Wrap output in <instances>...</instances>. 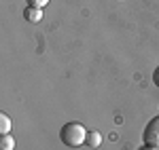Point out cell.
Instances as JSON below:
<instances>
[{
	"label": "cell",
	"instance_id": "5",
	"mask_svg": "<svg viewBox=\"0 0 159 150\" xmlns=\"http://www.w3.org/2000/svg\"><path fill=\"white\" fill-rule=\"evenodd\" d=\"M13 148H15V139L11 133L0 135V150H13Z\"/></svg>",
	"mask_w": 159,
	"mask_h": 150
},
{
	"label": "cell",
	"instance_id": "1",
	"mask_svg": "<svg viewBox=\"0 0 159 150\" xmlns=\"http://www.w3.org/2000/svg\"><path fill=\"white\" fill-rule=\"evenodd\" d=\"M87 131L85 127L81 125V123H66V125L61 127L60 131V139L61 144H66V146H70V148H76V146H83L87 142Z\"/></svg>",
	"mask_w": 159,
	"mask_h": 150
},
{
	"label": "cell",
	"instance_id": "2",
	"mask_svg": "<svg viewBox=\"0 0 159 150\" xmlns=\"http://www.w3.org/2000/svg\"><path fill=\"white\" fill-rule=\"evenodd\" d=\"M142 144L151 150H159V116L151 118L142 133Z\"/></svg>",
	"mask_w": 159,
	"mask_h": 150
},
{
	"label": "cell",
	"instance_id": "6",
	"mask_svg": "<svg viewBox=\"0 0 159 150\" xmlns=\"http://www.w3.org/2000/svg\"><path fill=\"white\" fill-rule=\"evenodd\" d=\"M9 131H11V118L7 114H0V135H4Z\"/></svg>",
	"mask_w": 159,
	"mask_h": 150
},
{
	"label": "cell",
	"instance_id": "4",
	"mask_svg": "<svg viewBox=\"0 0 159 150\" xmlns=\"http://www.w3.org/2000/svg\"><path fill=\"white\" fill-rule=\"evenodd\" d=\"M100 144H102L100 131H89V133H87V146H89V148H98Z\"/></svg>",
	"mask_w": 159,
	"mask_h": 150
},
{
	"label": "cell",
	"instance_id": "3",
	"mask_svg": "<svg viewBox=\"0 0 159 150\" xmlns=\"http://www.w3.org/2000/svg\"><path fill=\"white\" fill-rule=\"evenodd\" d=\"M24 17H25V21H30V24H38L43 19V9L28 6V9H24Z\"/></svg>",
	"mask_w": 159,
	"mask_h": 150
},
{
	"label": "cell",
	"instance_id": "7",
	"mask_svg": "<svg viewBox=\"0 0 159 150\" xmlns=\"http://www.w3.org/2000/svg\"><path fill=\"white\" fill-rule=\"evenodd\" d=\"M47 4H49V0H28V6H36V9H43Z\"/></svg>",
	"mask_w": 159,
	"mask_h": 150
},
{
	"label": "cell",
	"instance_id": "9",
	"mask_svg": "<svg viewBox=\"0 0 159 150\" xmlns=\"http://www.w3.org/2000/svg\"><path fill=\"white\" fill-rule=\"evenodd\" d=\"M140 150H151V148H147V146H142V148H140Z\"/></svg>",
	"mask_w": 159,
	"mask_h": 150
},
{
	"label": "cell",
	"instance_id": "8",
	"mask_svg": "<svg viewBox=\"0 0 159 150\" xmlns=\"http://www.w3.org/2000/svg\"><path fill=\"white\" fill-rule=\"evenodd\" d=\"M153 83H155V87H159V66L155 68V72H153Z\"/></svg>",
	"mask_w": 159,
	"mask_h": 150
}]
</instances>
